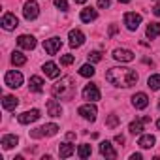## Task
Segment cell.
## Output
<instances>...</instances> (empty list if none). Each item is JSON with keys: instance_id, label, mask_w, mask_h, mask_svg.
Instances as JSON below:
<instances>
[{"instance_id": "1", "label": "cell", "mask_w": 160, "mask_h": 160, "mask_svg": "<svg viewBox=\"0 0 160 160\" xmlns=\"http://www.w3.org/2000/svg\"><path fill=\"white\" fill-rule=\"evenodd\" d=\"M106 79L115 85V87H122V89H128L132 85L138 83V72L132 70V68H126V66H117V68H109L106 72Z\"/></svg>"}, {"instance_id": "12", "label": "cell", "mask_w": 160, "mask_h": 160, "mask_svg": "<svg viewBox=\"0 0 160 160\" xmlns=\"http://www.w3.org/2000/svg\"><path fill=\"white\" fill-rule=\"evenodd\" d=\"M17 27H19V19L13 13H4V17H2V28L4 30H15Z\"/></svg>"}, {"instance_id": "40", "label": "cell", "mask_w": 160, "mask_h": 160, "mask_svg": "<svg viewBox=\"0 0 160 160\" xmlns=\"http://www.w3.org/2000/svg\"><path fill=\"white\" fill-rule=\"evenodd\" d=\"M130 158H132V160H141V154H139V152H136V154H132Z\"/></svg>"}, {"instance_id": "22", "label": "cell", "mask_w": 160, "mask_h": 160, "mask_svg": "<svg viewBox=\"0 0 160 160\" xmlns=\"http://www.w3.org/2000/svg\"><path fill=\"white\" fill-rule=\"evenodd\" d=\"M19 106V100L15 98V96H12V94H8V96H4V100H2V108L4 109H8V111H12V109H15Z\"/></svg>"}, {"instance_id": "4", "label": "cell", "mask_w": 160, "mask_h": 160, "mask_svg": "<svg viewBox=\"0 0 160 160\" xmlns=\"http://www.w3.org/2000/svg\"><path fill=\"white\" fill-rule=\"evenodd\" d=\"M4 81H6V85H8V87L17 89V87H21V85H23V73H21V72H17V70H10V72L4 75Z\"/></svg>"}, {"instance_id": "15", "label": "cell", "mask_w": 160, "mask_h": 160, "mask_svg": "<svg viewBox=\"0 0 160 160\" xmlns=\"http://www.w3.org/2000/svg\"><path fill=\"white\" fill-rule=\"evenodd\" d=\"M42 70H43V73H45L47 77H51V79H57V77L60 75V70H58V66H57L55 62H45V64L42 66Z\"/></svg>"}, {"instance_id": "8", "label": "cell", "mask_w": 160, "mask_h": 160, "mask_svg": "<svg viewBox=\"0 0 160 160\" xmlns=\"http://www.w3.org/2000/svg\"><path fill=\"white\" fill-rule=\"evenodd\" d=\"M60 47H62V40L57 38V36H53V38H49V40L43 42V49H45L47 55H57L60 51Z\"/></svg>"}, {"instance_id": "34", "label": "cell", "mask_w": 160, "mask_h": 160, "mask_svg": "<svg viewBox=\"0 0 160 160\" xmlns=\"http://www.w3.org/2000/svg\"><path fill=\"white\" fill-rule=\"evenodd\" d=\"M55 6L60 12H68V2H66V0H55Z\"/></svg>"}, {"instance_id": "45", "label": "cell", "mask_w": 160, "mask_h": 160, "mask_svg": "<svg viewBox=\"0 0 160 160\" xmlns=\"http://www.w3.org/2000/svg\"><path fill=\"white\" fill-rule=\"evenodd\" d=\"M158 109H160V102H158Z\"/></svg>"}, {"instance_id": "3", "label": "cell", "mask_w": 160, "mask_h": 160, "mask_svg": "<svg viewBox=\"0 0 160 160\" xmlns=\"http://www.w3.org/2000/svg\"><path fill=\"white\" fill-rule=\"evenodd\" d=\"M23 15L27 21H34L38 15H40V6L36 0H27L25 6H23Z\"/></svg>"}, {"instance_id": "44", "label": "cell", "mask_w": 160, "mask_h": 160, "mask_svg": "<svg viewBox=\"0 0 160 160\" xmlns=\"http://www.w3.org/2000/svg\"><path fill=\"white\" fill-rule=\"evenodd\" d=\"M156 128H158V130H160V119H158V121H156Z\"/></svg>"}, {"instance_id": "27", "label": "cell", "mask_w": 160, "mask_h": 160, "mask_svg": "<svg viewBox=\"0 0 160 160\" xmlns=\"http://www.w3.org/2000/svg\"><path fill=\"white\" fill-rule=\"evenodd\" d=\"M156 36H160V23H151L149 27H147V38H156Z\"/></svg>"}, {"instance_id": "18", "label": "cell", "mask_w": 160, "mask_h": 160, "mask_svg": "<svg viewBox=\"0 0 160 160\" xmlns=\"http://www.w3.org/2000/svg\"><path fill=\"white\" fill-rule=\"evenodd\" d=\"M28 89H30L32 92H42V91H43V79L38 77V75H32V77L28 79Z\"/></svg>"}, {"instance_id": "35", "label": "cell", "mask_w": 160, "mask_h": 160, "mask_svg": "<svg viewBox=\"0 0 160 160\" xmlns=\"http://www.w3.org/2000/svg\"><path fill=\"white\" fill-rule=\"evenodd\" d=\"M111 6V0H98V8H109Z\"/></svg>"}, {"instance_id": "25", "label": "cell", "mask_w": 160, "mask_h": 160, "mask_svg": "<svg viewBox=\"0 0 160 160\" xmlns=\"http://www.w3.org/2000/svg\"><path fill=\"white\" fill-rule=\"evenodd\" d=\"M12 62H13V66H23V64H27V57L21 51H13L12 53Z\"/></svg>"}, {"instance_id": "7", "label": "cell", "mask_w": 160, "mask_h": 160, "mask_svg": "<svg viewBox=\"0 0 160 160\" xmlns=\"http://www.w3.org/2000/svg\"><path fill=\"white\" fill-rule=\"evenodd\" d=\"M77 113L81 115L83 119H87V121H96V113H98V109H96V106L92 104V102H89V104H85V106H81L77 109Z\"/></svg>"}, {"instance_id": "31", "label": "cell", "mask_w": 160, "mask_h": 160, "mask_svg": "<svg viewBox=\"0 0 160 160\" xmlns=\"http://www.w3.org/2000/svg\"><path fill=\"white\" fill-rule=\"evenodd\" d=\"M121 124V119L117 117V115H109L108 119H106V126H109V128H117Z\"/></svg>"}, {"instance_id": "24", "label": "cell", "mask_w": 160, "mask_h": 160, "mask_svg": "<svg viewBox=\"0 0 160 160\" xmlns=\"http://www.w3.org/2000/svg\"><path fill=\"white\" fill-rule=\"evenodd\" d=\"M143 124H145V122H143L141 119H136V121H132V122L128 124V130H130V134H134V136H136V134H141V130H143Z\"/></svg>"}, {"instance_id": "11", "label": "cell", "mask_w": 160, "mask_h": 160, "mask_svg": "<svg viewBox=\"0 0 160 160\" xmlns=\"http://www.w3.org/2000/svg\"><path fill=\"white\" fill-rule=\"evenodd\" d=\"M38 119H40V109H30V111H25V113H21L17 117V121L21 124H30V122H34Z\"/></svg>"}, {"instance_id": "20", "label": "cell", "mask_w": 160, "mask_h": 160, "mask_svg": "<svg viewBox=\"0 0 160 160\" xmlns=\"http://www.w3.org/2000/svg\"><path fill=\"white\" fill-rule=\"evenodd\" d=\"M81 21L83 23H92V21H96V17H98V12L96 10H92V8H85V10H81Z\"/></svg>"}, {"instance_id": "5", "label": "cell", "mask_w": 160, "mask_h": 160, "mask_svg": "<svg viewBox=\"0 0 160 160\" xmlns=\"http://www.w3.org/2000/svg\"><path fill=\"white\" fill-rule=\"evenodd\" d=\"M100 98H102V94H100V89H98L96 83L85 85V89H83V100H87V102H96V100H100Z\"/></svg>"}, {"instance_id": "30", "label": "cell", "mask_w": 160, "mask_h": 160, "mask_svg": "<svg viewBox=\"0 0 160 160\" xmlns=\"http://www.w3.org/2000/svg\"><path fill=\"white\" fill-rule=\"evenodd\" d=\"M40 128H42V134H43V136H55V134L58 132V126H57V124H53V122L43 124V126H40Z\"/></svg>"}, {"instance_id": "14", "label": "cell", "mask_w": 160, "mask_h": 160, "mask_svg": "<svg viewBox=\"0 0 160 160\" xmlns=\"http://www.w3.org/2000/svg\"><path fill=\"white\" fill-rule=\"evenodd\" d=\"M132 106H134L136 109H145V108L149 106V96H147L145 92H136V94L132 96Z\"/></svg>"}, {"instance_id": "19", "label": "cell", "mask_w": 160, "mask_h": 160, "mask_svg": "<svg viewBox=\"0 0 160 160\" xmlns=\"http://www.w3.org/2000/svg\"><path fill=\"white\" fill-rule=\"evenodd\" d=\"M154 143H156V139H154V136H151V134L139 136V141H138V145H139L141 149H152Z\"/></svg>"}, {"instance_id": "29", "label": "cell", "mask_w": 160, "mask_h": 160, "mask_svg": "<svg viewBox=\"0 0 160 160\" xmlns=\"http://www.w3.org/2000/svg\"><path fill=\"white\" fill-rule=\"evenodd\" d=\"M77 154H79V158H89V156L92 154V149H91V145H89V143L79 145V149H77Z\"/></svg>"}, {"instance_id": "39", "label": "cell", "mask_w": 160, "mask_h": 160, "mask_svg": "<svg viewBox=\"0 0 160 160\" xmlns=\"http://www.w3.org/2000/svg\"><path fill=\"white\" fill-rule=\"evenodd\" d=\"M66 138L72 141V139H75V134H73V132H68V134H66Z\"/></svg>"}, {"instance_id": "9", "label": "cell", "mask_w": 160, "mask_h": 160, "mask_svg": "<svg viewBox=\"0 0 160 160\" xmlns=\"http://www.w3.org/2000/svg\"><path fill=\"white\" fill-rule=\"evenodd\" d=\"M68 40H70V45H72V47H81V45L85 43V34H83L81 30L73 28V30H70Z\"/></svg>"}, {"instance_id": "13", "label": "cell", "mask_w": 160, "mask_h": 160, "mask_svg": "<svg viewBox=\"0 0 160 160\" xmlns=\"http://www.w3.org/2000/svg\"><path fill=\"white\" fill-rule=\"evenodd\" d=\"M113 58L119 60V62H132L136 57H134V53L130 49H115L113 51Z\"/></svg>"}, {"instance_id": "17", "label": "cell", "mask_w": 160, "mask_h": 160, "mask_svg": "<svg viewBox=\"0 0 160 160\" xmlns=\"http://www.w3.org/2000/svg\"><path fill=\"white\" fill-rule=\"evenodd\" d=\"M100 152H102V156H106V158H117V151L113 149V145H111L109 141H102V143H100Z\"/></svg>"}, {"instance_id": "36", "label": "cell", "mask_w": 160, "mask_h": 160, "mask_svg": "<svg viewBox=\"0 0 160 160\" xmlns=\"http://www.w3.org/2000/svg\"><path fill=\"white\" fill-rule=\"evenodd\" d=\"M115 34H117V27L111 25V27H109V36H115Z\"/></svg>"}, {"instance_id": "21", "label": "cell", "mask_w": 160, "mask_h": 160, "mask_svg": "<svg viewBox=\"0 0 160 160\" xmlns=\"http://www.w3.org/2000/svg\"><path fill=\"white\" fill-rule=\"evenodd\" d=\"M17 143H19V138H17L15 134H6V136L2 138V147H4V149H13Z\"/></svg>"}, {"instance_id": "16", "label": "cell", "mask_w": 160, "mask_h": 160, "mask_svg": "<svg viewBox=\"0 0 160 160\" xmlns=\"http://www.w3.org/2000/svg\"><path fill=\"white\" fill-rule=\"evenodd\" d=\"M47 113H49L51 117H60V115H62V108H60V104H58L55 98L47 100Z\"/></svg>"}, {"instance_id": "33", "label": "cell", "mask_w": 160, "mask_h": 160, "mask_svg": "<svg viewBox=\"0 0 160 160\" xmlns=\"http://www.w3.org/2000/svg\"><path fill=\"white\" fill-rule=\"evenodd\" d=\"M89 60H91V62H100V60H102L100 51H91V53H89Z\"/></svg>"}, {"instance_id": "26", "label": "cell", "mask_w": 160, "mask_h": 160, "mask_svg": "<svg viewBox=\"0 0 160 160\" xmlns=\"http://www.w3.org/2000/svg\"><path fill=\"white\" fill-rule=\"evenodd\" d=\"M147 87L152 89V91H158L160 89V73H154L147 79Z\"/></svg>"}, {"instance_id": "43", "label": "cell", "mask_w": 160, "mask_h": 160, "mask_svg": "<svg viewBox=\"0 0 160 160\" xmlns=\"http://www.w3.org/2000/svg\"><path fill=\"white\" fill-rule=\"evenodd\" d=\"M119 2H121V4H128V2H130V0H119Z\"/></svg>"}, {"instance_id": "2", "label": "cell", "mask_w": 160, "mask_h": 160, "mask_svg": "<svg viewBox=\"0 0 160 160\" xmlns=\"http://www.w3.org/2000/svg\"><path fill=\"white\" fill-rule=\"evenodd\" d=\"M51 92L58 100H73V96H75V81H73V77H62L60 81H57L53 85Z\"/></svg>"}, {"instance_id": "42", "label": "cell", "mask_w": 160, "mask_h": 160, "mask_svg": "<svg viewBox=\"0 0 160 160\" xmlns=\"http://www.w3.org/2000/svg\"><path fill=\"white\" fill-rule=\"evenodd\" d=\"M75 4H85V2H89V0H73Z\"/></svg>"}, {"instance_id": "28", "label": "cell", "mask_w": 160, "mask_h": 160, "mask_svg": "<svg viewBox=\"0 0 160 160\" xmlns=\"http://www.w3.org/2000/svg\"><path fill=\"white\" fill-rule=\"evenodd\" d=\"M94 73H96V70H94L92 64H83L79 68V75H83V77H92Z\"/></svg>"}, {"instance_id": "41", "label": "cell", "mask_w": 160, "mask_h": 160, "mask_svg": "<svg viewBox=\"0 0 160 160\" xmlns=\"http://www.w3.org/2000/svg\"><path fill=\"white\" fill-rule=\"evenodd\" d=\"M141 121H143V122L147 124V122H151V117H147V115H145V117H141Z\"/></svg>"}, {"instance_id": "6", "label": "cell", "mask_w": 160, "mask_h": 160, "mask_svg": "<svg viewBox=\"0 0 160 160\" xmlns=\"http://www.w3.org/2000/svg\"><path fill=\"white\" fill-rule=\"evenodd\" d=\"M124 25H126V28H128L130 32L138 30L139 25H141V15L136 13V12H128V13H124Z\"/></svg>"}, {"instance_id": "10", "label": "cell", "mask_w": 160, "mask_h": 160, "mask_svg": "<svg viewBox=\"0 0 160 160\" xmlns=\"http://www.w3.org/2000/svg\"><path fill=\"white\" fill-rule=\"evenodd\" d=\"M17 45H19L21 49L32 51V49L36 47V40H34V36H30V34H21V36L17 38Z\"/></svg>"}, {"instance_id": "38", "label": "cell", "mask_w": 160, "mask_h": 160, "mask_svg": "<svg viewBox=\"0 0 160 160\" xmlns=\"http://www.w3.org/2000/svg\"><path fill=\"white\" fill-rule=\"evenodd\" d=\"M152 13H154V15H160V4H156V6L152 8Z\"/></svg>"}, {"instance_id": "32", "label": "cell", "mask_w": 160, "mask_h": 160, "mask_svg": "<svg viewBox=\"0 0 160 160\" xmlns=\"http://www.w3.org/2000/svg\"><path fill=\"white\" fill-rule=\"evenodd\" d=\"M73 60H75L73 55H62V57H60V64H62V66H70Z\"/></svg>"}, {"instance_id": "37", "label": "cell", "mask_w": 160, "mask_h": 160, "mask_svg": "<svg viewBox=\"0 0 160 160\" xmlns=\"http://www.w3.org/2000/svg\"><path fill=\"white\" fill-rule=\"evenodd\" d=\"M115 141H117V143H124V136H121V134L115 136Z\"/></svg>"}, {"instance_id": "23", "label": "cell", "mask_w": 160, "mask_h": 160, "mask_svg": "<svg viewBox=\"0 0 160 160\" xmlns=\"http://www.w3.org/2000/svg\"><path fill=\"white\" fill-rule=\"evenodd\" d=\"M75 152V147L73 145H70V143H60L58 145V154H60V158H68V156H72Z\"/></svg>"}]
</instances>
